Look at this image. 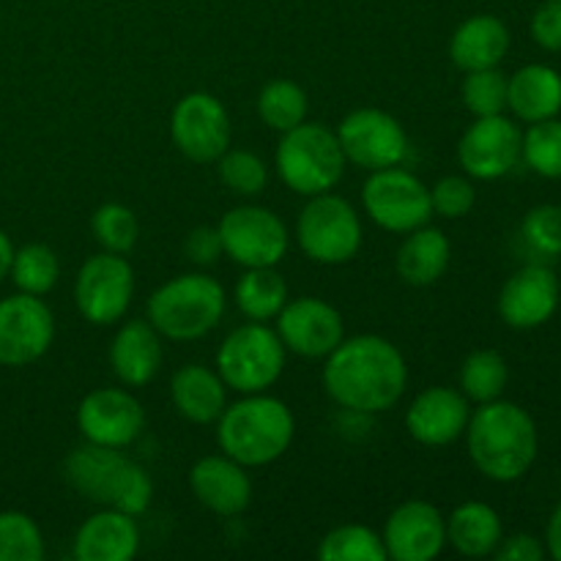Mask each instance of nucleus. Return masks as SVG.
Segmentation results:
<instances>
[{
    "instance_id": "nucleus-43",
    "label": "nucleus",
    "mask_w": 561,
    "mask_h": 561,
    "mask_svg": "<svg viewBox=\"0 0 561 561\" xmlns=\"http://www.w3.org/2000/svg\"><path fill=\"white\" fill-rule=\"evenodd\" d=\"M546 553H548L546 546H542L535 535L520 531V535L502 537V542L496 546L493 557L499 561H542L546 559Z\"/></svg>"
},
{
    "instance_id": "nucleus-6",
    "label": "nucleus",
    "mask_w": 561,
    "mask_h": 561,
    "mask_svg": "<svg viewBox=\"0 0 561 561\" xmlns=\"http://www.w3.org/2000/svg\"><path fill=\"white\" fill-rule=\"evenodd\" d=\"M277 173L290 192L305 197L332 192L345 175V153L337 135L323 124H299L283 131L277 153Z\"/></svg>"
},
{
    "instance_id": "nucleus-10",
    "label": "nucleus",
    "mask_w": 561,
    "mask_h": 561,
    "mask_svg": "<svg viewBox=\"0 0 561 561\" xmlns=\"http://www.w3.org/2000/svg\"><path fill=\"white\" fill-rule=\"evenodd\" d=\"M135 296V268L124 255L99 252L80 266L75 279V305L93 327H113L126 316Z\"/></svg>"
},
{
    "instance_id": "nucleus-1",
    "label": "nucleus",
    "mask_w": 561,
    "mask_h": 561,
    "mask_svg": "<svg viewBox=\"0 0 561 561\" xmlns=\"http://www.w3.org/2000/svg\"><path fill=\"white\" fill-rule=\"evenodd\" d=\"M409 387V365L394 343L381 334L345 337L323 365V389L354 414H383L394 409Z\"/></svg>"
},
{
    "instance_id": "nucleus-3",
    "label": "nucleus",
    "mask_w": 561,
    "mask_h": 561,
    "mask_svg": "<svg viewBox=\"0 0 561 561\" xmlns=\"http://www.w3.org/2000/svg\"><path fill=\"white\" fill-rule=\"evenodd\" d=\"M294 411L266 392L244 394L225 405L217 420L219 449L244 469H261L279 460L294 444Z\"/></svg>"
},
{
    "instance_id": "nucleus-11",
    "label": "nucleus",
    "mask_w": 561,
    "mask_h": 561,
    "mask_svg": "<svg viewBox=\"0 0 561 561\" xmlns=\"http://www.w3.org/2000/svg\"><path fill=\"white\" fill-rule=\"evenodd\" d=\"M340 148L345 153V162L356 164L362 170H387L405 162L411 151L409 135L403 124L387 110L362 107L345 115L334 129Z\"/></svg>"
},
{
    "instance_id": "nucleus-21",
    "label": "nucleus",
    "mask_w": 561,
    "mask_h": 561,
    "mask_svg": "<svg viewBox=\"0 0 561 561\" xmlns=\"http://www.w3.org/2000/svg\"><path fill=\"white\" fill-rule=\"evenodd\" d=\"M190 488L197 502L222 518L241 515L252 502V480L228 455H206L190 469Z\"/></svg>"
},
{
    "instance_id": "nucleus-17",
    "label": "nucleus",
    "mask_w": 561,
    "mask_h": 561,
    "mask_svg": "<svg viewBox=\"0 0 561 561\" xmlns=\"http://www.w3.org/2000/svg\"><path fill=\"white\" fill-rule=\"evenodd\" d=\"M520 142H524V135L518 124H513L504 113L474 118V124L463 131L458 142V162L469 179H504L518 164Z\"/></svg>"
},
{
    "instance_id": "nucleus-15",
    "label": "nucleus",
    "mask_w": 561,
    "mask_h": 561,
    "mask_svg": "<svg viewBox=\"0 0 561 561\" xmlns=\"http://www.w3.org/2000/svg\"><path fill=\"white\" fill-rule=\"evenodd\" d=\"M77 431L91 444L126 449L146 431V409L126 389H93L77 405Z\"/></svg>"
},
{
    "instance_id": "nucleus-4",
    "label": "nucleus",
    "mask_w": 561,
    "mask_h": 561,
    "mask_svg": "<svg viewBox=\"0 0 561 561\" xmlns=\"http://www.w3.org/2000/svg\"><path fill=\"white\" fill-rule=\"evenodd\" d=\"M64 477L80 496L121 510L126 515H142L153 499V482L140 463L126 458L121 449L85 442L64 460Z\"/></svg>"
},
{
    "instance_id": "nucleus-30",
    "label": "nucleus",
    "mask_w": 561,
    "mask_h": 561,
    "mask_svg": "<svg viewBox=\"0 0 561 561\" xmlns=\"http://www.w3.org/2000/svg\"><path fill=\"white\" fill-rule=\"evenodd\" d=\"M510 367L499 351L480 348L471 351L460 365V392L471 400V403H491L499 400L507 389Z\"/></svg>"
},
{
    "instance_id": "nucleus-5",
    "label": "nucleus",
    "mask_w": 561,
    "mask_h": 561,
    "mask_svg": "<svg viewBox=\"0 0 561 561\" xmlns=\"http://www.w3.org/2000/svg\"><path fill=\"white\" fill-rule=\"evenodd\" d=\"M228 307L225 288L208 274H179L148 299V323L173 343H195L219 327Z\"/></svg>"
},
{
    "instance_id": "nucleus-18",
    "label": "nucleus",
    "mask_w": 561,
    "mask_h": 561,
    "mask_svg": "<svg viewBox=\"0 0 561 561\" xmlns=\"http://www.w3.org/2000/svg\"><path fill=\"white\" fill-rule=\"evenodd\" d=\"M387 559L433 561L447 546V520L431 502L411 499L392 510L381 531Z\"/></svg>"
},
{
    "instance_id": "nucleus-46",
    "label": "nucleus",
    "mask_w": 561,
    "mask_h": 561,
    "mask_svg": "<svg viewBox=\"0 0 561 561\" xmlns=\"http://www.w3.org/2000/svg\"><path fill=\"white\" fill-rule=\"evenodd\" d=\"M559 290H561V274H559Z\"/></svg>"
},
{
    "instance_id": "nucleus-37",
    "label": "nucleus",
    "mask_w": 561,
    "mask_h": 561,
    "mask_svg": "<svg viewBox=\"0 0 561 561\" xmlns=\"http://www.w3.org/2000/svg\"><path fill=\"white\" fill-rule=\"evenodd\" d=\"M460 96H463L466 110L474 118L502 115L507 110V75L499 66H493V69L466 71Z\"/></svg>"
},
{
    "instance_id": "nucleus-27",
    "label": "nucleus",
    "mask_w": 561,
    "mask_h": 561,
    "mask_svg": "<svg viewBox=\"0 0 561 561\" xmlns=\"http://www.w3.org/2000/svg\"><path fill=\"white\" fill-rule=\"evenodd\" d=\"M453 261V244L447 233L431 225L405 233V241L398 250V274L403 283L414 288H427L447 274Z\"/></svg>"
},
{
    "instance_id": "nucleus-33",
    "label": "nucleus",
    "mask_w": 561,
    "mask_h": 561,
    "mask_svg": "<svg viewBox=\"0 0 561 561\" xmlns=\"http://www.w3.org/2000/svg\"><path fill=\"white\" fill-rule=\"evenodd\" d=\"M321 561H387V548L378 531L362 524H345L318 542Z\"/></svg>"
},
{
    "instance_id": "nucleus-35",
    "label": "nucleus",
    "mask_w": 561,
    "mask_h": 561,
    "mask_svg": "<svg viewBox=\"0 0 561 561\" xmlns=\"http://www.w3.org/2000/svg\"><path fill=\"white\" fill-rule=\"evenodd\" d=\"M44 535L36 520L20 510L0 513V561H42Z\"/></svg>"
},
{
    "instance_id": "nucleus-44",
    "label": "nucleus",
    "mask_w": 561,
    "mask_h": 561,
    "mask_svg": "<svg viewBox=\"0 0 561 561\" xmlns=\"http://www.w3.org/2000/svg\"><path fill=\"white\" fill-rule=\"evenodd\" d=\"M546 551L557 561H561V504L553 510L551 520L546 526Z\"/></svg>"
},
{
    "instance_id": "nucleus-16",
    "label": "nucleus",
    "mask_w": 561,
    "mask_h": 561,
    "mask_svg": "<svg viewBox=\"0 0 561 561\" xmlns=\"http://www.w3.org/2000/svg\"><path fill=\"white\" fill-rule=\"evenodd\" d=\"M274 321L285 351L305 359H327L345 340V321L340 310L318 296L285 301Z\"/></svg>"
},
{
    "instance_id": "nucleus-20",
    "label": "nucleus",
    "mask_w": 561,
    "mask_h": 561,
    "mask_svg": "<svg viewBox=\"0 0 561 561\" xmlns=\"http://www.w3.org/2000/svg\"><path fill=\"white\" fill-rule=\"evenodd\" d=\"M469 398L453 387H427L405 411V431L425 447H449L469 425Z\"/></svg>"
},
{
    "instance_id": "nucleus-31",
    "label": "nucleus",
    "mask_w": 561,
    "mask_h": 561,
    "mask_svg": "<svg viewBox=\"0 0 561 561\" xmlns=\"http://www.w3.org/2000/svg\"><path fill=\"white\" fill-rule=\"evenodd\" d=\"M307 110H310V102H307L305 88L294 80H272L257 93V115L268 129L279 135L305 124Z\"/></svg>"
},
{
    "instance_id": "nucleus-9",
    "label": "nucleus",
    "mask_w": 561,
    "mask_h": 561,
    "mask_svg": "<svg viewBox=\"0 0 561 561\" xmlns=\"http://www.w3.org/2000/svg\"><path fill=\"white\" fill-rule=\"evenodd\" d=\"M362 206L378 228L389 233H411L431 222V186L414 173L398 168L373 170L362 186Z\"/></svg>"
},
{
    "instance_id": "nucleus-32",
    "label": "nucleus",
    "mask_w": 561,
    "mask_h": 561,
    "mask_svg": "<svg viewBox=\"0 0 561 561\" xmlns=\"http://www.w3.org/2000/svg\"><path fill=\"white\" fill-rule=\"evenodd\" d=\"M9 277L11 283L16 285L20 294L47 296L49 290L58 285L60 261L58 255H55L53 247L33 241V244H25L20 247V250H14V261H11Z\"/></svg>"
},
{
    "instance_id": "nucleus-40",
    "label": "nucleus",
    "mask_w": 561,
    "mask_h": 561,
    "mask_svg": "<svg viewBox=\"0 0 561 561\" xmlns=\"http://www.w3.org/2000/svg\"><path fill=\"white\" fill-rule=\"evenodd\" d=\"M433 214L444 219H463L469 217L477 203V190L466 175H444L431 190Z\"/></svg>"
},
{
    "instance_id": "nucleus-36",
    "label": "nucleus",
    "mask_w": 561,
    "mask_h": 561,
    "mask_svg": "<svg viewBox=\"0 0 561 561\" xmlns=\"http://www.w3.org/2000/svg\"><path fill=\"white\" fill-rule=\"evenodd\" d=\"M520 159L542 179H561V118L531 124L520 142Z\"/></svg>"
},
{
    "instance_id": "nucleus-13",
    "label": "nucleus",
    "mask_w": 561,
    "mask_h": 561,
    "mask_svg": "<svg viewBox=\"0 0 561 561\" xmlns=\"http://www.w3.org/2000/svg\"><path fill=\"white\" fill-rule=\"evenodd\" d=\"M170 137L186 159L197 164L217 162L233 140L225 104L206 91H192L170 113Z\"/></svg>"
},
{
    "instance_id": "nucleus-41",
    "label": "nucleus",
    "mask_w": 561,
    "mask_h": 561,
    "mask_svg": "<svg viewBox=\"0 0 561 561\" xmlns=\"http://www.w3.org/2000/svg\"><path fill=\"white\" fill-rule=\"evenodd\" d=\"M531 38L548 53H561V0H542L531 16Z\"/></svg>"
},
{
    "instance_id": "nucleus-8",
    "label": "nucleus",
    "mask_w": 561,
    "mask_h": 561,
    "mask_svg": "<svg viewBox=\"0 0 561 561\" xmlns=\"http://www.w3.org/2000/svg\"><path fill=\"white\" fill-rule=\"evenodd\" d=\"M362 239L365 230H362L359 211L345 197L332 192L310 197L296 219V241L301 252L321 266L354 261L362 250Z\"/></svg>"
},
{
    "instance_id": "nucleus-22",
    "label": "nucleus",
    "mask_w": 561,
    "mask_h": 561,
    "mask_svg": "<svg viewBox=\"0 0 561 561\" xmlns=\"http://www.w3.org/2000/svg\"><path fill=\"white\" fill-rule=\"evenodd\" d=\"M162 334L142 318L121 323L110 343V367L124 387H146L162 370Z\"/></svg>"
},
{
    "instance_id": "nucleus-39",
    "label": "nucleus",
    "mask_w": 561,
    "mask_h": 561,
    "mask_svg": "<svg viewBox=\"0 0 561 561\" xmlns=\"http://www.w3.org/2000/svg\"><path fill=\"white\" fill-rule=\"evenodd\" d=\"M520 239L526 241L529 250H535L542 257L561 255V208L542 203L535 206L520 222Z\"/></svg>"
},
{
    "instance_id": "nucleus-26",
    "label": "nucleus",
    "mask_w": 561,
    "mask_h": 561,
    "mask_svg": "<svg viewBox=\"0 0 561 561\" xmlns=\"http://www.w3.org/2000/svg\"><path fill=\"white\" fill-rule=\"evenodd\" d=\"M507 107L526 124L561 113V75L553 66L529 64L507 77Z\"/></svg>"
},
{
    "instance_id": "nucleus-29",
    "label": "nucleus",
    "mask_w": 561,
    "mask_h": 561,
    "mask_svg": "<svg viewBox=\"0 0 561 561\" xmlns=\"http://www.w3.org/2000/svg\"><path fill=\"white\" fill-rule=\"evenodd\" d=\"M285 301H288V285L274 266L247 268L236 283V307L250 321H274Z\"/></svg>"
},
{
    "instance_id": "nucleus-23",
    "label": "nucleus",
    "mask_w": 561,
    "mask_h": 561,
    "mask_svg": "<svg viewBox=\"0 0 561 561\" xmlns=\"http://www.w3.org/2000/svg\"><path fill=\"white\" fill-rule=\"evenodd\" d=\"M140 551V526L135 515L104 507L91 515L75 535L77 561H131Z\"/></svg>"
},
{
    "instance_id": "nucleus-2",
    "label": "nucleus",
    "mask_w": 561,
    "mask_h": 561,
    "mask_svg": "<svg viewBox=\"0 0 561 561\" xmlns=\"http://www.w3.org/2000/svg\"><path fill=\"white\" fill-rule=\"evenodd\" d=\"M463 436L474 469L502 485L526 477L540 453V433L529 411L502 398L482 403L469 416Z\"/></svg>"
},
{
    "instance_id": "nucleus-12",
    "label": "nucleus",
    "mask_w": 561,
    "mask_h": 561,
    "mask_svg": "<svg viewBox=\"0 0 561 561\" xmlns=\"http://www.w3.org/2000/svg\"><path fill=\"white\" fill-rule=\"evenodd\" d=\"M222 252L244 268L277 266L290 244L283 219L263 206L230 208L217 225Z\"/></svg>"
},
{
    "instance_id": "nucleus-25",
    "label": "nucleus",
    "mask_w": 561,
    "mask_h": 561,
    "mask_svg": "<svg viewBox=\"0 0 561 561\" xmlns=\"http://www.w3.org/2000/svg\"><path fill=\"white\" fill-rule=\"evenodd\" d=\"M510 53V31L499 16L474 14L449 38V58L460 71L493 69Z\"/></svg>"
},
{
    "instance_id": "nucleus-42",
    "label": "nucleus",
    "mask_w": 561,
    "mask_h": 561,
    "mask_svg": "<svg viewBox=\"0 0 561 561\" xmlns=\"http://www.w3.org/2000/svg\"><path fill=\"white\" fill-rule=\"evenodd\" d=\"M184 255L190 257L192 263H197V266H214V263L225 255L219 230L208 228V225L190 230V236L184 239Z\"/></svg>"
},
{
    "instance_id": "nucleus-24",
    "label": "nucleus",
    "mask_w": 561,
    "mask_h": 561,
    "mask_svg": "<svg viewBox=\"0 0 561 561\" xmlns=\"http://www.w3.org/2000/svg\"><path fill=\"white\" fill-rule=\"evenodd\" d=\"M225 381L206 365H184L170 378V400L192 425H214L228 405Z\"/></svg>"
},
{
    "instance_id": "nucleus-19",
    "label": "nucleus",
    "mask_w": 561,
    "mask_h": 561,
    "mask_svg": "<svg viewBox=\"0 0 561 561\" xmlns=\"http://www.w3.org/2000/svg\"><path fill=\"white\" fill-rule=\"evenodd\" d=\"M559 301L561 290L557 274L542 263H529L502 285L496 307L510 329L529 332L551 321L553 312L559 310Z\"/></svg>"
},
{
    "instance_id": "nucleus-14",
    "label": "nucleus",
    "mask_w": 561,
    "mask_h": 561,
    "mask_svg": "<svg viewBox=\"0 0 561 561\" xmlns=\"http://www.w3.org/2000/svg\"><path fill=\"white\" fill-rule=\"evenodd\" d=\"M53 340L55 316L42 296L14 294L0 299V365H33L47 354Z\"/></svg>"
},
{
    "instance_id": "nucleus-34",
    "label": "nucleus",
    "mask_w": 561,
    "mask_h": 561,
    "mask_svg": "<svg viewBox=\"0 0 561 561\" xmlns=\"http://www.w3.org/2000/svg\"><path fill=\"white\" fill-rule=\"evenodd\" d=\"M93 239L99 241L104 252H115V255H126L131 247L137 244L140 236V222H137L135 211L124 203H102L91 217Z\"/></svg>"
},
{
    "instance_id": "nucleus-45",
    "label": "nucleus",
    "mask_w": 561,
    "mask_h": 561,
    "mask_svg": "<svg viewBox=\"0 0 561 561\" xmlns=\"http://www.w3.org/2000/svg\"><path fill=\"white\" fill-rule=\"evenodd\" d=\"M11 261H14V244H11L9 236L0 230V283L9 277L11 272Z\"/></svg>"
},
{
    "instance_id": "nucleus-38",
    "label": "nucleus",
    "mask_w": 561,
    "mask_h": 561,
    "mask_svg": "<svg viewBox=\"0 0 561 561\" xmlns=\"http://www.w3.org/2000/svg\"><path fill=\"white\" fill-rule=\"evenodd\" d=\"M219 162V179L230 192L244 197H257L268 184V168L257 153L244 151V148H228Z\"/></svg>"
},
{
    "instance_id": "nucleus-7",
    "label": "nucleus",
    "mask_w": 561,
    "mask_h": 561,
    "mask_svg": "<svg viewBox=\"0 0 561 561\" xmlns=\"http://www.w3.org/2000/svg\"><path fill=\"white\" fill-rule=\"evenodd\" d=\"M285 370V345L277 329L250 321L236 327L217 348V373L239 394L268 392Z\"/></svg>"
},
{
    "instance_id": "nucleus-28",
    "label": "nucleus",
    "mask_w": 561,
    "mask_h": 561,
    "mask_svg": "<svg viewBox=\"0 0 561 561\" xmlns=\"http://www.w3.org/2000/svg\"><path fill=\"white\" fill-rule=\"evenodd\" d=\"M444 520H447V546H453L460 557H493V551H496L504 537L502 518L485 502L458 504L449 513V518Z\"/></svg>"
}]
</instances>
